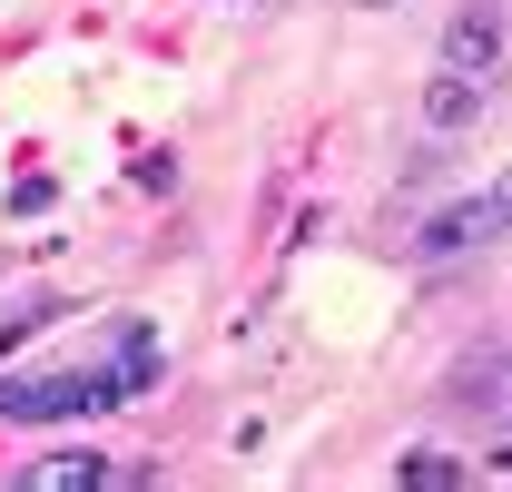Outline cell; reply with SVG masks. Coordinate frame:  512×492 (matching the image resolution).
Wrapping results in <instances>:
<instances>
[{
    "mask_svg": "<svg viewBox=\"0 0 512 492\" xmlns=\"http://www.w3.org/2000/svg\"><path fill=\"white\" fill-rule=\"evenodd\" d=\"M158 365H168L158 325H148V315H119V325L99 335V355H89V365L0 374V424H79V414H109V404H128V394H148Z\"/></svg>",
    "mask_w": 512,
    "mask_h": 492,
    "instance_id": "cell-1",
    "label": "cell"
},
{
    "mask_svg": "<svg viewBox=\"0 0 512 492\" xmlns=\"http://www.w3.org/2000/svg\"><path fill=\"white\" fill-rule=\"evenodd\" d=\"M512 237V197L503 187H473V197H453L444 217H424V237H414V256L424 266H453V256H483V246Z\"/></svg>",
    "mask_w": 512,
    "mask_h": 492,
    "instance_id": "cell-2",
    "label": "cell"
},
{
    "mask_svg": "<svg viewBox=\"0 0 512 492\" xmlns=\"http://www.w3.org/2000/svg\"><path fill=\"white\" fill-rule=\"evenodd\" d=\"M453 404H473V424H503L512 433V345L473 355V365H453Z\"/></svg>",
    "mask_w": 512,
    "mask_h": 492,
    "instance_id": "cell-3",
    "label": "cell"
},
{
    "mask_svg": "<svg viewBox=\"0 0 512 492\" xmlns=\"http://www.w3.org/2000/svg\"><path fill=\"white\" fill-rule=\"evenodd\" d=\"M483 109H493V79H483V69H434V89H424V128H434V138L473 128Z\"/></svg>",
    "mask_w": 512,
    "mask_h": 492,
    "instance_id": "cell-4",
    "label": "cell"
},
{
    "mask_svg": "<svg viewBox=\"0 0 512 492\" xmlns=\"http://www.w3.org/2000/svg\"><path fill=\"white\" fill-rule=\"evenodd\" d=\"M444 69H483V79H493V69H503V10H463L444 30Z\"/></svg>",
    "mask_w": 512,
    "mask_h": 492,
    "instance_id": "cell-5",
    "label": "cell"
},
{
    "mask_svg": "<svg viewBox=\"0 0 512 492\" xmlns=\"http://www.w3.org/2000/svg\"><path fill=\"white\" fill-rule=\"evenodd\" d=\"M99 483H119V463H99V453H40L20 473V492H99Z\"/></svg>",
    "mask_w": 512,
    "mask_h": 492,
    "instance_id": "cell-6",
    "label": "cell"
},
{
    "mask_svg": "<svg viewBox=\"0 0 512 492\" xmlns=\"http://www.w3.org/2000/svg\"><path fill=\"white\" fill-rule=\"evenodd\" d=\"M404 483H463V463L453 453H404Z\"/></svg>",
    "mask_w": 512,
    "mask_h": 492,
    "instance_id": "cell-7",
    "label": "cell"
},
{
    "mask_svg": "<svg viewBox=\"0 0 512 492\" xmlns=\"http://www.w3.org/2000/svg\"><path fill=\"white\" fill-rule=\"evenodd\" d=\"M365 10H394V0H365Z\"/></svg>",
    "mask_w": 512,
    "mask_h": 492,
    "instance_id": "cell-8",
    "label": "cell"
},
{
    "mask_svg": "<svg viewBox=\"0 0 512 492\" xmlns=\"http://www.w3.org/2000/svg\"><path fill=\"white\" fill-rule=\"evenodd\" d=\"M503 197H512V178H503Z\"/></svg>",
    "mask_w": 512,
    "mask_h": 492,
    "instance_id": "cell-9",
    "label": "cell"
}]
</instances>
